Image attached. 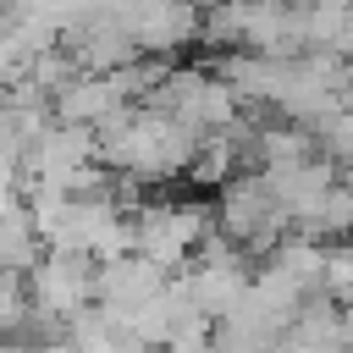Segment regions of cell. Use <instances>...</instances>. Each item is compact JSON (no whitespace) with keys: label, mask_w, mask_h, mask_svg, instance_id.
Returning <instances> with one entry per match:
<instances>
[{"label":"cell","mask_w":353,"mask_h":353,"mask_svg":"<svg viewBox=\"0 0 353 353\" xmlns=\"http://www.w3.org/2000/svg\"><path fill=\"white\" fill-rule=\"evenodd\" d=\"M77 77H83V66H77V61H72V55H66L61 44L28 61V83H39V88H44L50 99H55V94L66 88V83H77Z\"/></svg>","instance_id":"obj_5"},{"label":"cell","mask_w":353,"mask_h":353,"mask_svg":"<svg viewBox=\"0 0 353 353\" xmlns=\"http://www.w3.org/2000/svg\"><path fill=\"white\" fill-rule=\"evenodd\" d=\"M0 6H6V0H0Z\"/></svg>","instance_id":"obj_8"},{"label":"cell","mask_w":353,"mask_h":353,"mask_svg":"<svg viewBox=\"0 0 353 353\" xmlns=\"http://www.w3.org/2000/svg\"><path fill=\"white\" fill-rule=\"evenodd\" d=\"M171 281H165V270L154 265V259H143V254H127V259H110V265H99V281H94V303L99 309H110L116 320H132L149 298H160Z\"/></svg>","instance_id":"obj_2"},{"label":"cell","mask_w":353,"mask_h":353,"mask_svg":"<svg viewBox=\"0 0 353 353\" xmlns=\"http://www.w3.org/2000/svg\"><path fill=\"white\" fill-rule=\"evenodd\" d=\"M0 353H28V342H17V336H0Z\"/></svg>","instance_id":"obj_7"},{"label":"cell","mask_w":353,"mask_h":353,"mask_svg":"<svg viewBox=\"0 0 353 353\" xmlns=\"http://www.w3.org/2000/svg\"><path fill=\"white\" fill-rule=\"evenodd\" d=\"M39 259H44V237H39L33 215H28V204L11 210V215H0V270L28 276Z\"/></svg>","instance_id":"obj_4"},{"label":"cell","mask_w":353,"mask_h":353,"mask_svg":"<svg viewBox=\"0 0 353 353\" xmlns=\"http://www.w3.org/2000/svg\"><path fill=\"white\" fill-rule=\"evenodd\" d=\"M314 127H320V143H325L336 160H353V105L336 110V116H325V121H314Z\"/></svg>","instance_id":"obj_6"},{"label":"cell","mask_w":353,"mask_h":353,"mask_svg":"<svg viewBox=\"0 0 353 353\" xmlns=\"http://www.w3.org/2000/svg\"><path fill=\"white\" fill-rule=\"evenodd\" d=\"M50 110H55V121H72V127H99L105 116H116L121 110V94L110 88V77H77V83H66L55 99H50Z\"/></svg>","instance_id":"obj_3"},{"label":"cell","mask_w":353,"mask_h":353,"mask_svg":"<svg viewBox=\"0 0 353 353\" xmlns=\"http://www.w3.org/2000/svg\"><path fill=\"white\" fill-rule=\"evenodd\" d=\"M94 281H99V259H88V254H66V248H44V259L28 270L33 309L50 314L55 325H72L77 314L94 309Z\"/></svg>","instance_id":"obj_1"}]
</instances>
